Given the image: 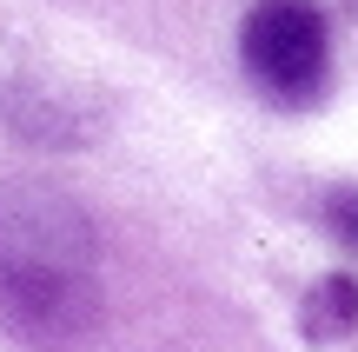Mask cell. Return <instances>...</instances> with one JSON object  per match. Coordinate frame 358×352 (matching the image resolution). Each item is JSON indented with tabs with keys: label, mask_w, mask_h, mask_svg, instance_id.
<instances>
[{
	"label": "cell",
	"mask_w": 358,
	"mask_h": 352,
	"mask_svg": "<svg viewBox=\"0 0 358 352\" xmlns=\"http://www.w3.org/2000/svg\"><path fill=\"white\" fill-rule=\"evenodd\" d=\"M100 313L93 220L53 186L0 193V326L27 346H66Z\"/></svg>",
	"instance_id": "6da1fadb"
},
{
	"label": "cell",
	"mask_w": 358,
	"mask_h": 352,
	"mask_svg": "<svg viewBox=\"0 0 358 352\" xmlns=\"http://www.w3.org/2000/svg\"><path fill=\"white\" fill-rule=\"evenodd\" d=\"M239 60L272 106H312L332 73V27L312 0H259L245 13Z\"/></svg>",
	"instance_id": "7a4b0ae2"
},
{
	"label": "cell",
	"mask_w": 358,
	"mask_h": 352,
	"mask_svg": "<svg viewBox=\"0 0 358 352\" xmlns=\"http://www.w3.org/2000/svg\"><path fill=\"white\" fill-rule=\"evenodd\" d=\"M352 326H358V279H345V273L319 279L312 300H306V332L312 339H338V332H352Z\"/></svg>",
	"instance_id": "3957f363"
},
{
	"label": "cell",
	"mask_w": 358,
	"mask_h": 352,
	"mask_svg": "<svg viewBox=\"0 0 358 352\" xmlns=\"http://www.w3.org/2000/svg\"><path fill=\"white\" fill-rule=\"evenodd\" d=\"M325 220H332L338 239H352L358 246V186H338V193H325Z\"/></svg>",
	"instance_id": "277c9868"
},
{
	"label": "cell",
	"mask_w": 358,
	"mask_h": 352,
	"mask_svg": "<svg viewBox=\"0 0 358 352\" xmlns=\"http://www.w3.org/2000/svg\"><path fill=\"white\" fill-rule=\"evenodd\" d=\"M352 7H358V0H352Z\"/></svg>",
	"instance_id": "5b68a950"
}]
</instances>
